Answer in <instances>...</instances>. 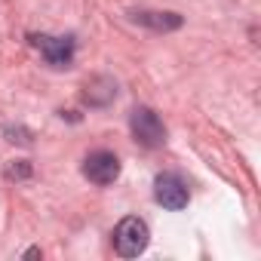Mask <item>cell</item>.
<instances>
[{
	"mask_svg": "<svg viewBox=\"0 0 261 261\" xmlns=\"http://www.w3.org/2000/svg\"><path fill=\"white\" fill-rule=\"evenodd\" d=\"M148 240H151V230H148L145 218H139V215H126L114 227V252L120 258H139L148 249Z\"/></svg>",
	"mask_w": 261,
	"mask_h": 261,
	"instance_id": "1",
	"label": "cell"
},
{
	"mask_svg": "<svg viewBox=\"0 0 261 261\" xmlns=\"http://www.w3.org/2000/svg\"><path fill=\"white\" fill-rule=\"evenodd\" d=\"M129 133H133V139L142 148H163L166 145V126H163V120L157 117L154 108H145V105L129 111Z\"/></svg>",
	"mask_w": 261,
	"mask_h": 261,
	"instance_id": "2",
	"label": "cell"
},
{
	"mask_svg": "<svg viewBox=\"0 0 261 261\" xmlns=\"http://www.w3.org/2000/svg\"><path fill=\"white\" fill-rule=\"evenodd\" d=\"M154 200H157L163 209H169V212L185 209L188 200H191L188 181H185L181 175H175V172H160V175L154 178Z\"/></svg>",
	"mask_w": 261,
	"mask_h": 261,
	"instance_id": "3",
	"label": "cell"
},
{
	"mask_svg": "<svg viewBox=\"0 0 261 261\" xmlns=\"http://www.w3.org/2000/svg\"><path fill=\"white\" fill-rule=\"evenodd\" d=\"M83 175L92 185H114L120 178V157L114 151H92L83 160Z\"/></svg>",
	"mask_w": 261,
	"mask_h": 261,
	"instance_id": "4",
	"label": "cell"
},
{
	"mask_svg": "<svg viewBox=\"0 0 261 261\" xmlns=\"http://www.w3.org/2000/svg\"><path fill=\"white\" fill-rule=\"evenodd\" d=\"M34 46L40 49V56L46 59L49 68H71L74 62V37H49V34H40V37H31Z\"/></svg>",
	"mask_w": 261,
	"mask_h": 261,
	"instance_id": "5",
	"label": "cell"
},
{
	"mask_svg": "<svg viewBox=\"0 0 261 261\" xmlns=\"http://www.w3.org/2000/svg\"><path fill=\"white\" fill-rule=\"evenodd\" d=\"M114 95H117V83H114L108 74H95V77L86 80V86H83V101H86L89 108H105V105L114 101Z\"/></svg>",
	"mask_w": 261,
	"mask_h": 261,
	"instance_id": "6",
	"label": "cell"
},
{
	"mask_svg": "<svg viewBox=\"0 0 261 261\" xmlns=\"http://www.w3.org/2000/svg\"><path fill=\"white\" fill-rule=\"evenodd\" d=\"M133 22L151 28V31H175L181 28V16L178 13H154V10H136Z\"/></svg>",
	"mask_w": 261,
	"mask_h": 261,
	"instance_id": "7",
	"label": "cell"
},
{
	"mask_svg": "<svg viewBox=\"0 0 261 261\" xmlns=\"http://www.w3.org/2000/svg\"><path fill=\"white\" fill-rule=\"evenodd\" d=\"M10 175H13V178H28V175H31V166H28L25 160H19V166H10Z\"/></svg>",
	"mask_w": 261,
	"mask_h": 261,
	"instance_id": "8",
	"label": "cell"
}]
</instances>
